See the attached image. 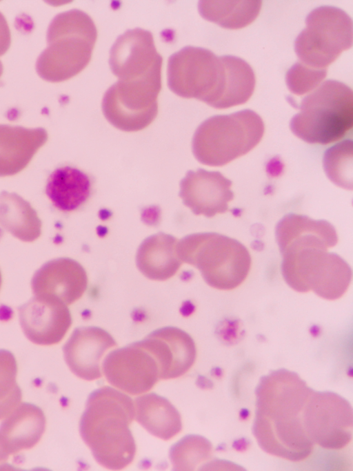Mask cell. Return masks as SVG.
Segmentation results:
<instances>
[{
    "label": "cell",
    "instance_id": "5",
    "mask_svg": "<svg viewBox=\"0 0 353 471\" xmlns=\"http://www.w3.org/2000/svg\"><path fill=\"white\" fill-rule=\"evenodd\" d=\"M291 119L292 132L310 144H328L344 137L353 126V92L346 84L326 80L306 95Z\"/></svg>",
    "mask_w": 353,
    "mask_h": 471
},
{
    "label": "cell",
    "instance_id": "19",
    "mask_svg": "<svg viewBox=\"0 0 353 471\" xmlns=\"http://www.w3.org/2000/svg\"><path fill=\"white\" fill-rule=\"evenodd\" d=\"M47 140L43 128L0 124V177L24 169Z\"/></svg>",
    "mask_w": 353,
    "mask_h": 471
},
{
    "label": "cell",
    "instance_id": "26",
    "mask_svg": "<svg viewBox=\"0 0 353 471\" xmlns=\"http://www.w3.org/2000/svg\"><path fill=\"white\" fill-rule=\"evenodd\" d=\"M226 78L219 109L241 105L247 102L254 90V73L243 59L224 55Z\"/></svg>",
    "mask_w": 353,
    "mask_h": 471
},
{
    "label": "cell",
    "instance_id": "21",
    "mask_svg": "<svg viewBox=\"0 0 353 471\" xmlns=\"http://www.w3.org/2000/svg\"><path fill=\"white\" fill-rule=\"evenodd\" d=\"M178 242L175 237L164 233L145 239L137 253L139 270L153 280H165L172 277L183 263L177 253Z\"/></svg>",
    "mask_w": 353,
    "mask_h": 471
},
{
    "label": "cell",
    "instance_id": "37",
    "mask_svg": "<svg viewBox=\"0 0 353 471\" xmlns=\"http://www.w3.org/2000/svg\"><path fill=\"white\" fill-rule=\"evenodd\" d=\"M3 64H2L1 61H0V77L3 73Z\"/></svg>",
    "mask_w": 353,
    "mask_h": 471
},
{
    "label": "cell",
    "instance_id": "32",
    "mask_svg": "<svg viewBox=\"0 0 353 471\" xmlns=\"http://www.w3.org/2000/svg\"><path fill=\"white\" fill-rule=\"evenodd\" d=\"M248 445L249 441H248L247 439H245L244 438L236 440L233 443V448L236 450L239 451L245 450L248 448Z\"/></svg>",
    "mask_w": 353,
    "mask_h": 471
},
{
    "label": "cell",
    "instance_id": "23",
    "mask_svg": "<svg viewBox=\"0 0 353 471\" xmlns=\"http://www.w3.org/2000/svg\"><path fill=\"white\" fill-rule=\"evenodd\" d=\"M134 405V418L154 436L168 440L181 432V416L166 398L149 393L138 396Z\"/></svg>",
    "mask_w": 353,
    "mask_h": 471
},
{
    "label": "cell",
    "instance_id": "12",
    "mask_svg": "<svg viewBox=\"0 0 353 471\" xmlns=\"http://www.w3.org/2000/svg\"><path fill=\"white\" fill-rule=\"evenodd\" d=\"M162 61L152 34L139 28L120 35L110 51V69L121 81L161 79Z\"/></svg>",
    "mask_w": 353,
    "mask_h": 471
},
{
    "label": "cell",
    "instance_id": "11",
    "mask_svg": "<svg viewBox=\"0 0 353 471\" xmlns=\"http://www.w3.org/2000/svg\"><path fill=\"white\" fill-rule=\"evenodd\" d=\"M353 416L349 402L336 393L313 390L305 412L306 432L314 444L341 449L352 439Z\"/></svg>",
    "mask_w": 353,
    "mask_h": 471
},
{
    "label": "cell",
    "instance_id": "17",
    "mask_svg": "<svg viewBox=\"0 0 353 471\" xmlns=\"http://www.w3.org/2000/svg\"><path fill=\"white\" fill-rule=\"evenodd\" d=\"M87 285L84 268L68 258L48 261L34 273L31 281L34 296L54 298L67 305L82 296Z\"/></svg>",
    "mask_w": 353,
    "mask_h": 471
},
{
    "label": "cell",
    "instance_id": "38",
    "mask_svg": "<svg viewBox=\"0 0 353 471\" xmlns=\"http://www.w3.org/2000/svg\"><path fill=\"white\" fill-rule=\"evenodd\" d=\"M1 272H0V287H1Z\"/></svg>",
    "mask_w": 353,
    "mask_h": 471
},
{
    "label": "cell",
    "instance_id": "29",
    "mask_svg": "<svg viewBox=\"0 0 353 471\" xmlns=\"http://www.w3.org/2000/svg\"><path fill=\"white\" fill-rule=\"evenodd\" d=\"M17 373V365L13 354L0 349V419L21 403V391L16 381Z\"/></svg>",
    "mask_w": 353,
    "mask_h": 471
},
{
    "label": "cell",
    "instance_id": "34",
    "mask_svg": "<svg viewBox=\"0 0 353 471\" xmlns=\"http://www.w3.org/2000/svg\"><path fill=\"white\" fill-rule=\"evenodd\" d=\"M8 459V456L3 452L0 448V467L3 465V463L7 462Z\"/></svg>",
    "mask_w": 353,
    "mask_h": 471
},
{
    "label": "cell",
    "instance_id": "3",
    "mask_svg": "<svg viewBox=\"0 0 353 471\" xmlns=\"http://www.w3.org/2000/svg\"><path fill=\"white\" fill-rule=\"evenodd\" d=\"M134 419V402L127 394L108 386L90 394L79 430L101 465L121 470L132 461L136 445L130 425Z\"/></svg>",
    "mask_w": 353,
    "mask_h": 471
},
{
    "label": "cell",
    "instance_id": "36",
    "mask_svg": "<svg viewBox=\"0 0 353 471\" xmlns=\"http://www.w3.org/2000/svg\"><path fill=\"white\" fill-rule=\"evenodd\" d=\"M215 370H216V372H214V373H216V374L214 376H219V377L222 376V372H221V369H216Z\"/></svg>",
    "mask_w": 353,
    "mask_h": 471
},
{
    "label": "cell",
    "instance_id": "13",
    "mask_svg": "<svg viewBox=\"0 0 353 471\" xmlns=\"http://www.w3.org/2000/svg\"><path fill=\"white\" fill-rule=\"evenodd\" d=\"M102 369L111 385L132 395L149 391L160 379L157 359L141 341L110 352Z\"/></svg>",
    "mask_w": 353,
    "mask_h": 471
},
{
    "label": "cell",
    "instance_id": "28",
    "mask_svg": "<svg viewBox=\"0 0 353 471\" xmlns=\"http://www.w3.org/2000/svg\"><path fill=\"white\" fill-rule=\"evenodd\" d=\"M352 141L346 140L327 149L323 164L324 171L335 184L352 189Z\"/></svg>",
    "mask_w": 353,
    "mask_h": 471
},
{
    "label": "cell",
    "instance_id": "27",
    "mask_svg": "<svg viewBox=\"0 0 353 471\" xmlns=\"http://www.w3.org/2000/svg\"><path fill=\"white\" fill-rule=\"evenodd\" d=\"M212 445L199 435H188L176 443L170 449V458L174 470H192L209 459Z\"/></svg>",
    "mask_w": 353,
    "mask_h": 471
},
{
    "label": "cell",
    "instance_id": "9",
    "mask_svg": "<svg viewBox=\"0 0 353 471\" xmlns=\"http://www.w3.org/2000/svg\"><path fill=\"white\" fill-rule=\"evenodd\" d=\"M305 24L294 41L295 52L305 66L326 69L352 46V19L339 8L314 9L307 15Z\"/></svg>",
    "mask_w": 353,
    "mask_h": 471
},
{
    "label": "cell",
    "instance_id": "10",
    "mask_svg": "<svg viewBox=\"0 0 353 471\" xmlns=\"http://www.w3.org/2000/svg\"><path fill=\"white\" fill-rule=\"evenodd\" d=\"M161 80H118L105 93L101 108L106 119L123 131H141L158 113Z\"/></svg>",
    "mask_w": 353,
    "mask_h": 471
},
{
    "label": "cell",
    "instance_id": "4",
    "mask_svg": "<svg viewBox=\"0 0 353 471\" xmlns=\"http://www.w3.org/2000/svg\"><path fill=\"white\" fill-rule=\"evenodd\" d=\"M97 37L92 18L72 9L56 15L47 31V48L36 62L39 76L50 82L68 80L90 62Z\"/></svg>",
    "mask_w": 353,
    "mask_h": 471
},
{
    "label": "cell",
    "instance_id": "25",
    "mask_svg": "<svg viewBox=\"0 0 353 471\" xmlns=\"http://www.w3.org/2000/svg\"><path fill=\"white\" fill-rule=\"evenodd\" d=\"M261 6V1H200L198 8L205 19L224 28L236 30L252 23Z\"/></svg>",
    "mask_w": 353,
    "mask_h": 471
},
{
    "label": "cell",
    "instance_id": "33",
    "mask_svg": "<svg viewBox=\"0 0 353 471\" xmlns=\"http://www.w3.org/2000/svg\"><path fill=\"white\" fill-rule=\"evenodd\" d=\"M201 383L199 385L201 387L203 388H211L212 387V383L210 380L205 377H201Z\"/></svg>",
    "mask_w": 353,
    "mask_h": 471
},
{
    "label": "cell",
    "instance_id": "8",
    "mask_svg": "<svg viewBox=\"0 0 353 471\" xmlns=\"http://www.w3.org/2000/svg\"><path fill=\"white\" fill-rule=\"evenodd\" d=\"M167 75L168 86L176 95L197 99L219 109L226 78L224 55L185 46L169 57Z\"/></svg>",
    "mask_w": 353,
    "mask_h": 471
},
{
    "label": "cell",
    "instance_id": "20",
    "mask_svg": "<svg viewBox=\"0 0 353 471\" xmlns=\"http://www.w3.org/2000/svg\"><path fill=\"white\" fill-rule=\"evenodd\" d=\"M46 428V418L37 406L23 403L4 418L0 425V448L9 456L34 447Z\"/></svg>",
    "mask_w": 353,
    "mask_h": 471
},
{
    "label": "cell",
    "instance_id": "1",
    "mask_svg": "<svg viewBox=\"0 0 353 471\" xmlns=\"http://www.w3.org/2000/svg\"><path fill=\"white\" fill-rule=\"evenodd\" d=\"M275 236L282 255V275L292 289L312 291L331 300L346 292L352 270L341 256L327 251L338 242L336 231L329 222L288 214L277 223Z\"/></svg>",
    "mask_w": 353,
    "mask_h": 471
},
{
    "label": "cell",
    "instance_id": "16",
    "mask_svg": "<svg viewBox=\"0 0 353 471\" xmlns=\"http://www.w3.org/2000/svg\"><path fill=\"white\" fill-rule=\"evenodd\" d=\"M116 345L114 339L104 329L81 327L73 331L63 351L70 370L82 379L92 381L102 376V358Z\"/></svg>",
    "mask_w": 353,
    "mask_h": 471
},
{
    "label": "cell",
    "instance_id": "6",
    "mask_svg": "<svg viewBox=\"0 0 353 471\" xmlns=\"http://www.w3.org/2000/svg\"><path fill=\"white\" fill-rule=\"evenodd\" d=\"M182 262L198 269L210 287L231 290L247 278L251 256L238 240L216 233H198L183 238L177 244Z\"/></svg>",
    "mask_w": 353,
    "mask_h": 471
},
{
    "label": "cell",
    "instance_id": "31",
    "mask_svg": "<svg viewBox=\"0 0 353 471\" xmlns=\"http://www.w3.org/2000/svg\"><path fill=\"white\" fill-rule=\"evenodd\" d=\"M11 43L10 30L8 22L0 12V56L4 55L8 50Z\"/></svg>",
    "mask_w": 353,
    "mask_h": 471
},
{
    "label": "cell",
    "instance_id": "15",
    "mask_svg": "<svg viewBox=\"0 0 353 471\" xmlns=\"http://www.w3.org/2000/svg\"><path fill=\"white\" fill-rule=\"evenodd\" d=\"M232 181L219 171H189L181 181L179 196L195 215L210 218L228 210L234 198Z\"/></svg>",
    "mask_w": 353,
    "mask_h": 471
},
{
    "label": "cell",
    "instance_id": "7",
    "mask_svg": "<svg viewBox=\"0 0 353 471\" xmlns=\"http://www.w3.org/2000/svg\"><path fill=\"white\" fill-rule=\"evenodd\" d=\"M264 131L263 119L250 109L214 115L196 128L192 138V152L203 164L224 166L253 149L261 140Z\"/></svg>",
    "mask_w": 353,
    "mask_h": 471
},
{
    "label": "cell",
    "instance_id": "30",
    "mask_svg": "<svg viewBox=\"0 0 353 471\" xmlns=\"http://www.w3.org/2000/svg\"><path fill=\"white\" fill-rule=\"evenodd\" d=\"M326 75L327 68H313L299 61L288 70L285 81L292 93L302 95L317 88Z\"/></svg>",
    "mask_w": 353,
    "mask_h": 471
},
{
    "label": "cell",
    "instance_id": "22",
    "mask_svg": "<svg viewBox=\"0 0 353 471\" xmlns=\"http://www.w3.org/2000/svg\"><path fill=\"white\" fill-rule=\"evenodd\" d=\"M91 180L82 171L69 166L55 169L48 177L46 193L59 211L70 212L83 205L91 193Z\"/></svg>",
    "mask_w": 353,
    "mask_h": 471
},
{
    "label": "cell",
    "instance_id": "24",
    "mask_svg": "<svg viewBox=\"0 0 353 471\" xmlns=\"http://www.w3.org/2000/svg\"><path fill=\"white\" fill-rule=\"evenodd\" d=\"M0 225L14 237L32 242L41 232V222L31 205L16 193H0Z\"/></svg>",
    "mask_w": 353,
    "mask_h": 471
},
{
    "label": "cell",
    "instance_id": "18",
    "mask_svg": "<svg viewBox=\"0 0 353 471\" xmlns=\"http://www.w3.org/2000/svg\"><path fill=\"white\" fill-rule=\"evenodd\" d=\"M141 343L154 355L160 369V379H170L185 374L196 358L193 339L184 331L173 327L159 329Z\"/></svg>",
    "mask_w": 353,
    "mask_h": 471
},
{
    "label": "cell",
    "instance_id": "35",
    "mask_svg": "<svg viewBox=\"0 0 353 471\" xmlns=\"http://www.w3.org/2000/svg\"><path fill=\"white\" fill-rule=\"evenodd\" d=\"M248 416H249V411L247 409H242L240 412V417L244 419Z\"/></svg>",
    "mask_w": 353,
    "mask_h": 471
},
{
    "label": "cell",
    "instance_id": "14",
    "mask_svg": "<svg viewBox=\"0 0 353 471\" xmlns=\"http://www.w3.org/2000/svg\"><path fill=\"white\" fill-rule=\"evenodd\" d=\"M19 314L26 336L41 345L59 343L72 324L67 305L50 297L34 296L19 308Z\"/></svg>",
    "mask_w": 353,
    "mask_h": 471
},
{
    "label": "cell",
    "instance_id": "2",
    "mask_svg": "<svg viewBox=\"0 0 353 471\" xmlns=\"http://www.w3.org/2000/svg\"><path fill=\"white\" fill-rule=\"evenodd\" d=\"M312 392L296 373L284 369L261 378L252 430L264 451L292 461L310 454L314 443L306 432L305 412Z\"/></svg>",
    "mask_w": 353,
    "mask_h": 471
}]
</instances>
